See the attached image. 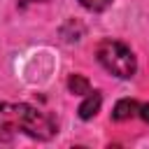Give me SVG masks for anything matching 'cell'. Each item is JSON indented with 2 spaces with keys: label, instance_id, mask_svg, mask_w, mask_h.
I'll use <instances>...</instances> for the list:
<instances>
[{
  "label": "cell",
  "instance_id": "5b68a950",
  "mask_svg": "<svg viewBox=\"0 0 149 149\" xmlns=\"http://www.w3.org/2000/svg\"><path fill=\"white\" fill-rule=\"evenodd\" d=\"M68 91L74 93V95H86V93H91V81L86 77H81V74H70Z\"/></svg>",
  "mask_w": 149,
  "mask_h": 149
},
{
  "label": "cell",
  "instance_id": "3957f363",
  "mask_svg": "<svg viewBox=\"0 0 149 149\" xmlns=\"http://www.w3.org/2000/svg\"><path fill=\"white\" fill-rule=\"evenodd\" d=\"M100 105H102V95L98 93V91H91V93H86L84 95V102L79 105V119H84V121H88V119H93L98 112H100Z\"/></svg>",
  "mask_w": 149,
  "mask_h": 149
},
{
  "label": "cell",
  "instance_id": "8992f818",
  "mask_svg": "<svg viewBox=\"0 0 149 149\" xmlns=\"http://www.w3.org/2000/svg\"><path fill=\"white\" fill-rule=\"evenodd\" d=\"M112 2H114V0H79V5L86 7L88 12H102V9H107Z\"/></svg>",
  "mask_w": 149,
  "mask_h": 149
},
{
  "label": "cell",
  "instance_id": "277c9868",
  "mask_svg": "<svg viewBox=\"0 0 149 149\" xmlns=\"http://www.w3.org/2000/svg\"><path fill=\"white\" fill-rule=\"evenodd\" d=\"M137 112H140V102L133 100V98H123V100H119V102L114 105L112 119H114V121H126V119L137 116Z\"/></svg>",
  "mask_w": 149,
  "mask_h": 149
},
{
  "label": "cell",
  "instance_id": "6da1fadb",
  "mask_svg": "<svg viewBox=\"0 0 149 149\" xmlns=\"http://www.w3.org/2000/svg\"><path fill=\"white\" fill-rule=\"evenodd\" d=\"M19 133L33 140H49L56 133V121L26 102H0V142H12Z\"/></svg>",
  "mask_w": 149,
  "mask_h": 149
},
{
  "label": "cell",
  "instance_id": "52a82bcc",
  "mask_svg": "<svg viewBox=\"0 0 149 149\" xmlns=\"http://www.w3.org/2000/svg\"><path fill=\"white\" fill-rule=\"evenodd\" d=\"M137 116H140L142 121L149 123V102H140V112H137Z\"/></svg>",
  "mask_w": 149,
  "mask_h": 149
},
{
  "label": "cell",
  "instance_id": "7a4b0ae2",
  "mask_svg": "<svg viewBox=\"0 0 149 149\" xmlns=\"http://www.w3.org/2000/svg\"><path fill=\"white\" fill-rule=\"evenodd\" d=\"M95 56H98V63L112 72L114 77L119 79H130L135 72H137V61H135V54L123 44V42H116V40H102L95 49Z\"/></svg>",
  "mask_w": 149,
  "mask_h": 149
}]
</instances>
